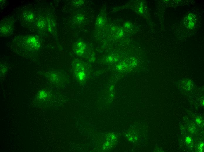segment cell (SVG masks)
Here are the masks:
<instances>
[{
	"label": "cell",
	"mask_w": 204,
	"mask_h": 152,
	"mask_svg": "<svg viewBox=\"0 0 204 152\" xmlns=\"http://www.w3.org/2000/svg\"><path fill=\"white\" fill-rule=\"evenodd\" d=\"M74 73L75 76L79 81L84 82L86 78V73L84 65L80 63H77L74 66Z\"/></svg>",
	"instance_id": "cell-1"
}]
</instances>
